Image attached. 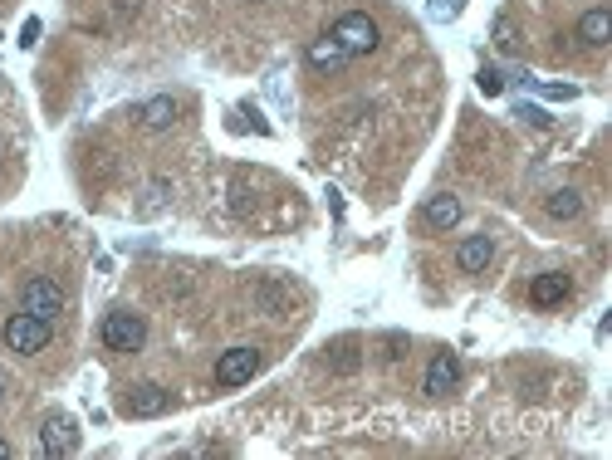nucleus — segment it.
Segmentation results:
<instances>
[{
	"label": "nucleus",
	"mask_w": 612,
	"mask_h": 460,
	"mask_svg": "<svg viewBox=\"0 0 612 460\" xmlns=\"http://www.w3.org/2000/svg\"><path fill=\"white\" fill-rule=\"evenodd\" d=\"M167 407H172V392H167V387H157V382L133 387V392H128V402H123V412L128 416H162Z\"/></svg>",
	"instance_id": "10"
},
{
	"label": "nucleus",
	"mask_w": 612,
	"mask_h": 460,
	"mask_svg": "<svg viewBox=\"0 0 612 460\" xmlns=\"http://www.w3.org/2000/svg\"><path fill=\"white\" fill-rule=\"evenodd\" d=\"M304 64H309L314 74H338V69L348 64V49L338 45L333 35H319V40H309V49H304Z\"/></svg>",
	"instance_id": "9"
},
{
	"label": "nucleus",
	"mask_w": 612,
	"mask_h": 460,
	"mask_svg": "<svg viewBox=\"0 0 612 460\" xmlns=\"http://www.w3.org/2000/svg\"><path fill=\"white\" fill-rule=\"evenodd\" d=\"M329 35L348 49V59H363V54H373V49L382 45V30H377V20L368 15V10H348V15H338Z\"/></svg>",
	"instance_id": "2"
},
{
	"label": "nucleus",
	"mask_w": 612,
	"mask_h": 460,
	"mask_svg": "<svg viewBox=\"0 0 612 460\" xmlns=\"http://www.w3.org/2000/svg\"><path fill=\"white\" fill-rule=\"evenodd\" d=\"M49 338H54V328H49V319H35V314H10L5 319V328H0V343L10 348V353H20V358H35V353H45Z\"/></svg>",
	"instance_id": "1"
},
{
	"label": "nucleus",
	"mask_w": 612,
	"mask_h": 460,
	"mask_svg": "<svg viewBox=\"0 0 612 460\" xmlns=\"http://www.w3.org/2000/svg\"><path fill=\"white\" fill-rule=\"evenodd\" d=\"M40 451L45 456H74L79 451V426L69 421V416H49L45 426H40Z\"/></svg>",
	"instance_id": "6"
},
{
	"label": "nucleus",
	"mask_w": 612,
	"mask_h": 460,
	"mask_svg": "<svg viewBox=\"0 0 612 460\" xmlns=\"http://www.w3.org/2000/svg\"><path fill=\"white\" fill-rule=\"evenodd\" d=\"M10 456H15V451H10V441L0 436V460H10Z\"/></svg>",
	"instance_id": "23"
},
{
	"label": "nucleus",
	"mask_w": 612,
	"mask_h": 460,
	"mask_svg": "<svg viewBox=\"0 0 612 460\" xmlns=\"http://www.w3.org/2000/svg\"><path fill=\"white\" fill-rule=\"evenodd\" d=\"M578 40H583L588 49H603L612 40V15L603 10V5H598V10H588V15L578 20Z\"/></svg>",
	"instance_id": "14"
},
{
	"label": "nucleus",
	"mask_w": 612,
	"mask_h": 460,
	"mask_svg": "<svg viewBox=\"0 0 612 460\" xmlns=\"http://www.w3.org/2000/svg\"><path fill=\"white\" fill-rule=\"evenodd\" d=\"M568 289H573V279L559 275V270H549V275H534V284H529V304L534 309H554V304H564Z\"/></svg>",
	"instance_id": "11"
},
{
	"label": "nucleus",
	"mask_w": 612,
	"mask_h": 460,
	"mask_svg": "<svg viewBox=\"0 0 612 460\" xmlns=\"http://www.w3.org/2000/svg\"><path fill=\"white\" fill-rule=\"evenodd\" d=\"M98 338H103L108 353H142L147 323H142V314H133V309H113V314L103 319V328H98Z\"/></svg>",
	"instance_id": "3"
},
{
	"label": "nucleus",
	"mask_w": 612,
	"mask_h": 460,
	"mask_svg": "<svg viewBox=\"0 0 612 460\" xmlns=\"http://www.w3.org/2000/svg\"><path fill=\"white\" fill-rule=\"evenodd\" d=\"M5 392H10V387H5V372H0V402H5Z\"/></svg>",
	"instance_id": "24"
},
{
	"label": "nucleus",
	"mask_w": 612,
	"mask_h": 460,
	"mask_svg": "<svg viewBox=\"0 0 612 460\" xmlns=\"http://www.w3.org/2000/svg\"><path fill=\"white\" fill-rule=\"evenodd\" d=\"M422 221L431 230H451L456 226V221H461V201H456V196H451V191H441V196H431V201H426L422 206Z\"/></svg>",
	"instance_id": "13"
},
{
	"label": "nucleus",
	"mask_w": 612,
	"mask_h": 460,
	"mask_svg": "<svg viewBox=\"0 0 612 460\" xmlns=\"http://www.w3.org/2000/svg\"><path fill=\"white\" fill-rule=\"evenodd\" d=\"M544 211H549L554 221H573V216H583V196H578L573 186H559V191L544 201Z\"/></svg>",
	"instance_id": "16"
},
{
	"label": "nucleus",
	"mask_w": 612,
	"mask_h": 460,
	"mask_svg": "<svg viewBox=\"0 0 612 460\" xmlns=\"http://www.w3.org/2000/svg\"><path fill=\"white\" fill-rule=\"evenodd\" d=\"M20 45H25V49H35V45H40V20H35V15L25 20V30H20Z\"/></svg>",
	"instance_id": "22"
},
{
	"label": "nucleus",
	"mask_w": 612,
	"mask_h": 460,
	"mask_svg": "<svg viewBox=\"0 0 612 460\" xmlns=\"http://www.w3.org/2000/svg\"><path fill=\"white\" fill-rule=\"evenodd\" d=\"M255 304H260L270 319H284V314H289V294H284L275 279H260V284H255Z\"/></svg>",
	"instance_id": "15"
},
{
	"label": "nucleus",
	"mask_w": 612,
	"mask_h": 460,
	"mask_svg": "<svg viewBox=\"0 0 612 460\" xmlns=\"http://www.w3.org/2000/svg\"><path fill=\"white\" fill-rule=\"evenodd\" d=\"M333 372H353L358 368V343H353V338H343V343H333Z\"/></svg>",
	"instance_id": "17"
},
{
	"label": "nucleus",
	"mask_w": 612,
	"mask_h": 460,
	"mask_svg": "<svg viewBox=\"0 0 612 460\" xmlns=\"http://www.w3.org/2000/svg\"><path fill=\"white\" fill-rule=\"evenodd\" d=\"M177 113H182V108H177V98L157 93V98H147V103L138 108V123L147 128V133H167V128L177 123Z\"/></svg>",
	"instance_id": "12"
},
{
	"label": "nucleus",
	"mask_w": 612,
	"mask_h": 460,
	"mask_svg": "<svg viewBox=\"0 0 612 460\" xmlns=\"http://www.w3.org/2000/svg\"><path fill=\"white\" fill-rule=\"evenodd\" d=\"M480 93H490V98L505 93V74L500 69H480Z\"/></svg>",
	"instance_id": "20"
},
{
	"label": "nucleus",
	"mask_w": 612,
	"mask_h": 460,
	"mask_svg": "<svg viewBox=\"0 0 612 460\" xmlns=\"http://www.w3.org/2000/svg\"><path fill=\"white\" fill-rule=\"evenodd\" d=\"M456 382H461V358L456 353H436L431 368H426L422 392L426 397H446V392H456Z\"/></svg>",
	"instance_id": "8"
},
{
	"label": "nucleus",
	"mask_w": 612,
	"mask_h": 460,
	"mask_svg": "<svg viewBox=\"0 0 612 460\" xmlns=\"http://www.w3.org/2000/svg\"><path fill=\"white\" fill-rule=\"evenodd\" d=\"M402 353H407V338H402V333H392V338L382 343V358H387V363H397Z\"/></svg>",
	"instance_id": "21"
},
{
	"label": "nucleus",
	"mask_w": 612,
	"mask_h": 460,
	"mask_svg": "<svg viewBox=\"0 0 612 460\" xmlns=\"http://www.w3.org/2000/svg\"><path fill=\"white\" fill-rule=\"evenodd\" d=\"M495 45L519 49V30H515V20H510V15H500V20H495Z\"/></svg>",
	"instance_id": "18"
},
{
	"label": "nucleus",
	"mask_w": 612,
	"mask_h": 460,
	"mask_svg": "<svg viewBox=\"0 0 612 460\" xmlns=\"http://www.w3.org/2000/svg\"><path fill=\"white\" fill-rule=\"evenodd\" d=\"M260 348H231V353H221V363H216V387H245L255 372H260Z\"/></svg>",
	"instance_id": "5"
},
{
	"label": "nucleus",
	"mask_w": 612,
	"mask_h": 460,
	"mask_svg": "<svg viewBox=\"0 0 612 460\" xmlns=\"http://www.w3.org/2000/svg\"><path fill=\"white\" fill-rule=\"evenodd\" d=\"M490 260H495V240H490V235H466V240L456 245V270H461V275H485Z\"/></svg>",
	"instance_id": "7"
},
{
	"label": "nucleus",
	"mask_w": 612,
	"mask_h": 460,
	"mask_svg": "<svg viewBox=\"0 0 612 460\" xmlns=\"http://www.w3.org/2000/svg\"><path fill=\"white\" fill-rule=\"evenodd\" d=\"M64 284H54L49 275H35V279H25V289H20V309L25 314H35V319H59L64 314Z\"/></svg>",
	"instance_id": "4"
},
{
	"label": "nucleus",
	"mask_w": 612,
	"mask_h": 460,
	"mask_svg": "<svg viewBox=\"0 0 612 460\" xmlns=\"http://www.w3.org/2000/svg\"><path fill=\"white\" fill-rule=\"evenodd\" d=\"M466 10V0H431V20H456Z\"/></svg>",
	"instance_id": "19"
}]
</instances>
